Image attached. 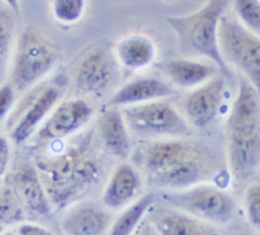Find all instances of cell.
Segmentation results:
<instances>
[{"label":"cell","instance_id":"1","mask_svg":"<svg viewBox=\"0 0 260 235\" xmlns=\"http://www.w3.org/2000/svg\"><path fill=\"white\" fill-rule=\"evenodd\" d=\"M133 162L146 183L160 190H179L201 183L217 184L228 170L207 149L182 138L141 143ZM219 186V185H218Z\"/></svg>","mask_w":260,"mask_h":235},{"label":"cell","instance_id":"2","mask_svg":"<svg viewBox=\"0 0 260 235\" xmlns=\"http://www.w3.org/2000/svg\"><path fill=\"white\" fill-rule=\"evenodd\" d=\"M85 149H71L40 165L38 172L49 200L65 205L87 192L103 176L102 165Z\"/></svg>","mask_w":260,"mask_h":235},{"label":"cell","instance_id":"3","mask_svg":"<svg viewBox=\"0 0 260 235\" xmlns=\"http://www.w3.org/2000/svg\"><path fill=\"white\" fill-rule=\"evenodd\" d=\"M230 0H208L198 11L185 16H169L167 22L177 35L180 53L212 60L222 74L231 76L217 43V28Z\"/></svg>","mask_w":260,"mask_h":235},{"label":"cell","instance_id":"4","mask_svg":"<svg viewBox=\"0 0 260 235\" xmlns=\"http://www.w3.org/2000/svg\"><path fill=\"white\" fill-rule=\"evenodd\" d=\"M155 194L157 201L216 226L230 223L237 214L235 198L213 183H201L179 190H160Z\"/></svg>","mask_w":260,"mask_h":235},{"label":"cell","instance_id":"5","mask_svg":"<svg viewBox=\"0 0 260 235\" xmlns=\"http://www.w3.org/2000/svg\"><path fill=\"white\" fill-rule=\"evenodd\" d=\"M121 112L127 128L140 136L184 138L193 133L187 120L162 99L126 106Z\"/></svg>","mask_w":260,"mask_h":235},{"label":"cell","instance_id":"6","mask_svg":"<svg viewBox=\"0 0 260 235\" xmlns=\"http://www.w3.org/2000/svg\"><path fill=\"white\" fill-rule=\"evenodd\" d=\"M217 43L223 60L234 63L259 90L260 41L258 35L238 20L222 15L217 28Z\"/></svg>","mask_w":260,"mask_h":235},{"label":"cell","instance_id":"7","mask_svg":"<svg viewBox=\"0 0 260 235\" xmlns=\"http://www.w3.org/2000/svg\"><path fill=\"white\" fill-rule=\"evenodd\" d=\"M226 169L235 187L245 188L257 180L260 163V130L228 132Z\"/></svg>","mask_w":260,"mask_h":235},{"label":"cell","instance_id":"8","mask_svg":"<svg viewBox=\"0 0 260 235\" xmlns=\"http://www.w3.org/2000/svg\"><path fill=\"white\" fill-rule=\"evenodd\" d=\"M57 52L48 41L34 33L23 35L13 73L18 90L31 85L54 65Z\"/></svg>","mask_w":260,"mask_h":235},{"label":"cell","instance_id":"9","mask_svg":"<svg viewBox=\"0 0 260 235\" xmlns=\"http://www.w3.org/2000/svg\"><path fill=\"white\" fill-rule=\"evenodd\" d=\"M145 216L158 235H219L218 226L157 200Z\"/></svg>","mask_w":260,"mask_h":235},{"label":"cell","instance_id":"10","mask_svg":"<svg viewBox=\"0 0 260 235\" xmlns=\"http://www.w3.org/2000/svg\"><path fill=\"white\" fill-rule=\"evenodd\" d=\"M113 222L110 211L93 201H81L64 214L60 226L64 235H107Z\"/></svg>","mask_w":260,"mask_h":235},{"label":"cell","instance_id":"11","mask_svg":"<svg viewBox=\"0 0 260 235\" xmlns=\"http://www.w3.org/2000/svg\"><path fill=\"white\" fill-rule=\"evenodd\" d=\"M223 77H214L195 90L186 99L185 113L188 121L197 128L209 126L216 118L224 94Z\"/></svg>","mask_w":260,"mask_h":235},{"label":"cell","instance_id":"12","mask_svg":"<svg viewBox=\"0 0 260 235\" xmlns=\"http://www.w3.org/2000/svg\"><path fill=\"white\" fill-rule=\"evenodd\" d=\"M238 94L226 121L228 132L260 130L258 89L241 72L238 73Z\"/></svg>","mask_w":260,"mask_h":235},{"label":"cell","instance_id":"13","mask_svg":"<svg viewBox=\"0 0 260 235\" xmlns=\"http://www.w3.org/2000/svg\"><path fill=\"white\" fill-rule=\"evenodd\" d=\"M116 71V62L109 48L95 49L81 62L76 86L83 93L100 94L112 82Z\"/></svg>","mask_w":260,"mask_h":235},{"label":"cell","instance_id":"14","mask_svg":"<svg viewBox=\"0 0 260 235\" xmlns=\"http://www.w3.org/2000/svg\"><path fill=\"white\" fill-rule=\"evenodd\" d=\"M92 108L83 99H71L60 104L40 131L47 139H62L80 127L91 117Z\"/></svg>","mask_w":260,"mask_h":235},{"label":"cell","instance_id":"15","mask_svg":"<svg viewBox=\"0 0 260 235\" xmlns=\"http://www.w3.org/2000/svg\"><path fill=\"white\" fill-rule=\"evenodd\" d=\"M130 164L119 165L111 174L103 195L102 204L109 211H118L135 200L140 187V177Z\"/></svg>","mask_w":260,"mask_h":235},{"label":"cell","instance_id":"16","mask_svg":"<svg viewBox=\"0 0 260 235\" xmlns=\"http://www.w3.org/2000/svg\"><path fill=\"white\" fill-rule=\"evenodd\" d=\"M177 91L170 84L154 77H142L133 79L122 87L108 100L106 106L120 107L131 106L160 100L175 96Z\"/></svg>","mask_w":260,"mask_h":235},{"label":"cell","instance_id":"17","mask_svg":"<svg viewBox=\"0 0 260 235\" xmlns=\"http://www.w3.org/2000/svg\"><path fill=\"white\" fill-rule=\"evenodd\" d=\"M99 132L106 151L119 159H126L131 154V142L128 128L122 112L118 107H108L99 118Z\"/></svg>","mask_w":260,"mask_h":235},{"label":"cell","instance_id":"18","mask_svg":"<svg viewBox=\"0 0 260 235\" xmlns=\"http://www.w3.org/2000/svg\"><path fill=\"white\" fill-rule=\"evenodd\" d=\"M13 191L20 203L24 204L32 213L39 216L50 214V200L37 170L26 168L19 171L14 177Z\"/></svg>","mask_w":260,"mask_h":235},{"label":"cell","instance_id":"19","mask_svg":"<svg viewBox=\"0 0 260 235\" xmlns=\"http://www.w3.org/2000/svg\"><path fill=\"white\" fill-rule=\"evenodd\" d=\"M62 86L52 84L47 86L29 106L13 130V138L17 142L25 140L46 117L62 95Z\"/></svg>","mask_w":260,"mask_h":235},{"label":"cell","instance_id":"20","mask_svg":"<svg viewBox=\"0 0 260 235\" xmlns=\"http://www.w3.org/2000/svg\"><path fill=\"white\" fill-rule=\"evenodd\" d=\"M174 83L182 87H192L198 85L216 72L212 65L188 59H172L160 62L156 65Z\"/></svg>","mask_w":260,"mask_h":235},{"label":"cell","instance_id":"21","mask_svg":"<svg viewBox=\"0 0 260 235\" xmlns=\"http://www.w3.org/2000/svg\"><path fill=\"white\" fill-rule=\"evenodd\" d=\"M120 62L130 69H139L149 65L155 55L153 42L143 35L124 38L117 47Z\"/></svg>","mask_w":260,"mask_h":235},{"label":"cell","instance_id":"22","mask_svg":"<svg viewBox=\"0 0 260 235\" xmlns=\"http://www.w3.org/2000/svg\"><path fill=\"white\" fill-rule=\"evenodd\" d=\"M156 201L155 192H147L125 207L123 212L113 220L107 235H131L148 209Z\"/></svg>","mask_w":260,"mask_h":235},{"label":"cell","instance_id":"23","mask_svg":"<svg viewBox=\"0 0 260 235\" xmlns=\"http://www.w3.org/2000/svg\"><path fill=\"white\" fill-rule=\"evenodd\" d=\"M22 205L13 189L0 188V224L6 226L22 221Z\"/></svg>","mask_w":260,"mask_h":235},{"label":"cell","instance_id":"24","mask_svg":"<svg viewBox=\"0 0 260 235\" xmlns=\"http://www.w3.org/2000/svg\"><path fill=\"white\" fill-rule=\"evenodd\" d=\"M235 9L247 28L258 35L260 31L259 0H236Z\"/></svg>","mask_w":260,"mask_h":235},{"label":"cell","instance_id":"25","mask_svg":"<svg viewBox=\"0 0 260 235\" xmlns=\"http://www.w3.org/2000/svg\"><path fill=\"white\" fill-rule=\"evenodd\" d=\"M84 0H54L53 10L56 18L65 23L77 21L83 13Z\"/></svg>","mask_w":260,"mask_h":235},{"label":"cell","instance_id":"26","mask_svg":"<svg viewBox=\"0 0 260 235\" xmlns=\"http://www.w3.org/2000/svg\"><path fill=\"white\" fill-rule=\"evenodd\" d=\"M245 209L250 224L258 228L260 224V184L258 180L249 183L245 188Z\"/></svg>","mask_w":260,"mask_h":235},{"label":"cell","instance_id":"27","mask_svg":"<svg viewBox=\"0 0 260 235\" xmlns=\"http://www.w3.org/2000/svg\"><path fill=\"white\" fill-rule=\"evenodd\" d=\"M11 35V23L4 13L0 12V60L5 56Z\"/></svg>","mask_w":260,"mask_h":235},{"label":"cell","instance_id":"28","mask_svg":"<svg viewBox=\"0 0 260 235\" xmlns=\"http://www.w3.org/2000/svg\"><path fill=\"white\" fill-rule=\"evenodd\" d=\"M14 101L13 91L10 86L6 85L0 89V121L4 118L10 110Z\"/></svg>","mask_w":260,"mask_h":235},{"label":"cell","instance_id":"29","mask_svg":"<svg viewBox=\"0 0 260 235\" xmlns=\"http://www.w3.org/2000/svg\"><path fill=\"white\" fill-rule=\"evenodd\" d=\"M15 235H55L51 230L43 226L30 223L21 224L16 231Z\"/></svg>","mask_w":260,"mask_h":235},{"label":"cell","instance_id":"30","mask_svg":"<svg viewBox=\"0 0 260 235\" xmlns=\"http://www.w3.org/2000/svg\"><path fill=\"white\" fill-rule=\"evenodd\" d=\"M9 160V144L7 140L0 136V176H2L6 170Z\"/></svg>","mask_w":260,"mask_h":235},{"label":"cell","instance_id":"31","mask_svg":"<svg viewBox=\"0 0 260 235\" xmlns=\"http://www.w3.org/2000/svg\"><path fill=\"white\" fill-rule=\"evenodd\" d=\"M131 235H158V234L155 228L153 227V225L151 224V222L145 216Z\"/></svg>","mask_w":260,"mask_h":235},{"label":"cell","instance_id":"32","mask_svg":"<svg viewBox=\"0 0 260 235\" xmlns=\"http://www.w3.org/2000/svg\"><path fill=\"white\" fill-rule=\"evenodd\" d=\"M7 2L16 10L17 9V1L16 0H7Z\"/></svg>","mask_w":260,"mask_h":235},{"label":"cell","instance_id":"33","mask_svg":"<svg viewBox=\"0 0 260 235\" xmlns=\"http://www.w3.org/2000/svg\"><path fill=\"white\" fill-rule=\"evenodd\" d=\"M232 235H249V234L247 232H245V231H238V232L233 233Z\"/></svg>","mask_w":260,"mask_h":235},{"label":"cell","instance_id":"34","mask_svg":"<svg viewBox=\"0 0 260 235\" xmlns=\"http://www.w3.org/2000/svg\"><path fill=\"white\" fill-rule=\"evenodd\" d=\"M4 229H5V226L2 225V224H0V235H1L2 233H4Z\"/></svg>","mask_w":260,"mask_h":235},{"label":"cell","instance_id":"35","mask_svg":"<svg viewBox=\"0 0 260 235\" xmlns=\"http://www.w3.org/2000/svg\"><path fill=\"white\" fill-rule=\"evenodd\" d=\"M1 235H15V233H13V232H6V233H2Z\"/></svg>","mask_w":260,"mask_h":235},{"label":"cell","instance_id":"36","mask_svg":"<svg viewBox=\"0 0 260 235\" xmlns=\"http://www.w3.org/2000/svg\"><path fill=\"white\" fill-rule=\"evenodd\" d=\"M1 184H2V182H1V181H0V188H1Z\"/></svg>","mask_w":260,"mask_h":235},{"label":"cell","instance_id":"37","mask_svg":"<svg viewBox=\"0 0 260 235\" xmlns=\"http://www.w3.org/2000/svg\"><path fill=\"white\" fill-rule=\"evenodd\" d=\"M59 235H64V234H59Z\"/></svg>","mask_w":260,"mask_h":235}]
</instances>
